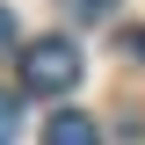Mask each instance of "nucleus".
Returning a JSON list of instances; mask_svg holds the SVG:
<instances>
[{
    "label": "nucleus",
    "instance_id": "1",
    "mask_svg": "<svg viewBox=\"0 0 145 145\" xmlns=\"http://www.w3.org/2000/svg\"><path fill=\"white\" fill-rule=\"evenodd\" d=\"M15 58H22V94H72L80 87V65H87L72 36H36Z\"/></svg>",
    "mask_w": 145,
    "mask_h": 145
},
{
    "label": "nucleus",
    "instance_id": "2",
    "mask_svg": "<svg viewBox=\"0 0 145 145\" xmlns=\"http://www.w3.org/2000/svg\"><path fill=\"white\" fill-rule=\"evenodd\" d=\"M44 145H102V123H94L87 109H51V123H44Z\"/></svg>",
    "mask_w": 145,
    "mask_h": 145
},
{
    "label": "nucleus",
    "instance_id": "3",
    "mask_svg": "<svg viewBox=\"0 0 145 145\" xmlns=\"http://www.w3.org/2000/svg\"><path fill=\"white\" fill-rule=\"evenodd\" d=\"M15 131H22V109H15V94L0 87V145H15Z\"/></svg>",
    "mask_w": 145,
    "mask_h": 145
},
{
    "label": "nucleus",
    "instance_id": "4",
    "mask_svg": "<svg viewBox=\"0 0 145 145\" xmlns=\"http://www.w3.org/2000/svg\"><path fill=\"white\" fill-rule=\"evenodd\" d=\"M109 7H116V0H65V15H72V22H102Z\"/></svg>",
    "mask_w": 145,
    "mask_h": 145
},
{
    "label": "nucleus",
    "instance_id": "5",
    "mask_svg": "<svg viewBox=\"0 0 145 145\" xmlns=\"http://www.w3.org/2000/svg\"><path fill=\"white\" fill-rule=\"evenodd\" d=\"M15 51H22V36H15V15L0 7V58H15Z\"/></svg>",
    "mask_w": 145,
    "mask_h": 145
},
{
    "label": "nucleus",
    "instance_id": "6",
    "mask_svg": "<svg viewBox=\"0 0 145 145\" xmlns=\"http://www.w3.org/2000/svg\"><path fill=\"white\" fill-rule=\"evenodd\" d=\"M123 51H131V58H145V29H123Z\"/></svg>",
    "mask_w": 145,
    "mask_h": 145
}]
</instances>
